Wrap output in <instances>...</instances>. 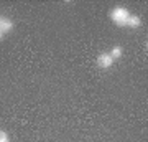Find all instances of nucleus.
Segmentation results:
<instances>
[{"instance_id":"f03ea898","label":"nucleus","mask_w":148,"mask_h":142,"mask_svg":"<svg viewBox=\"0 0 148 142\" xmlns=\"http://www.w3.org/2000/svg\"><path fill=\"white\" fill-rule=\"evenodd\" d=\"M112 64H114V60L110 58L109 53H101V55H99V58H97V66L101 69H109Z\"/></svg>"},{"instance_id":"20e7f679","label":"nucleus","mask_w":148,"mask_h":142,"mask_svg":"<svg viewBox=\"0 0 148 142\" xmlns=\"http://www.w3.org/2000/svg\"><path fill=\"white\" fill-rule=\"evenodd\" d=\"M140 25H142V20H140V17H137V15H130L127 23H125V26H128V28H138Z\"/></svg>"},{"instance_id":"0eeeda50","label":"nucleus","mask_w":148,"mask_h":142,"mask_svg":"<svg viewBox=\"0 0 148 142\" xmlns=\"http://www.w3.org/2000/svg\"><path fill=\"white\" fill-rule=\"evenodd\" d=\"M2 40H3V33L0 32V42H2Z\"/></svg>"},{"instance_id":"f257e3e1","label":"nucleus","mask_w":148,"mask_h":142,"mask_svg":"<svg viewBox=\"0 0 148 142\" xmlns=\"http://www.w3.org/2000/svg\"><path fill=\"white\" fill-rule=\"evenodd\" d=\"M130 15H132V13H130L128 8H125V7H115V8H112L110 13H109L110 20L114 21L117 26H125V23H127Z\"/></svg>"},{"instance_id":"6e6552de","label":"nucleus","mask_w":148,"mask_h":142,"mask_svg":"<svg viewBox=\"0 0 148 142\" xmlns=\"http://www.w3.org/2000/svg\"><path fill=\"white\" fill-rule=\"evenodd\" d=\"M0 20H2V17H0Z\"/></svg>"},{"instance_id":"39448f33","label":"nucleus","mask_w":148,"mask_h":142,"mask_svg":"<svg viewBox=\"0 0 148 142\" xmlns=\"http://www.w3.org/2000/svg\"><path fill=\"white\" fill-rule=\"evenodd\" d=\"M109 55H110V58L114 60V61H115V60H119L122 56V46H119V45H117V46H114L110 50V53H109Z\"/></svg>"},{"instance_id":"7ed1b4c3","label":"nucleus","mask_w":148,"mask_h":142,"mask_svg":"<svg viewBox=\"0 0 148 142\" xmlns=\"http://www.w3.org/2000/svg\"><path fill=\"white\" fill-rule=\"evenodd\" d=\"M13 26H15V23H13L10 18H3V17H2V20H0V32L3 33V35L8 33V32H12Z\"/></svg>"},{"instance_id":"423d86ee","label":"nucleus","mask_w":148,"mask_h":142,"mask_svg":"<svg viewBox=\"0 0 148 142\" xmlns=\"http://www.w3.org/2000/svg\"><path fill=\"white\" fill-rule=\"evenodd\" d=\"M0 142H10V139H8V134H7L5 131H0Z\"/></svg>"}]
</instances>
